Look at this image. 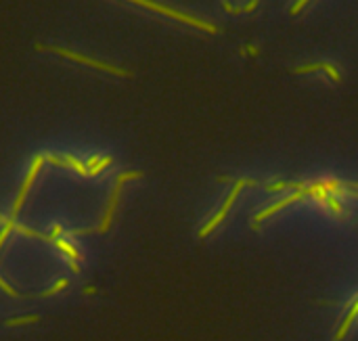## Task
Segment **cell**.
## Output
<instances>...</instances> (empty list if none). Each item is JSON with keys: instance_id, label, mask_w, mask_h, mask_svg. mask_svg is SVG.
<instances>
[{"instance_id": "4", "label": "cell", "mask_w": 358, "mask_h": 341, "mask_svg": "<svg viewBox=\"0 0 358 341\" xmlns=\"http://www.w3.org/2000/svg\"><path fill=\"white\" fill-rule=\"evenodd\" d=\"M308 186V184H306ZM302 197H308L306 195V188L304 191H294L292 195H288V197H283L281 201H276V203H272L270 208H266L264 212H258L256 216H254V222H252V226L256 228L262 220H266L268 216H272L274 212H279V210H283V208H288V206H292V203H296V201H300Z\"/></svg>"}, {"instance_id": "7", "label": "cell", "mask_w": 358, "mask_h": 341, "mask_svg": "<svg viewBox=\"0 0 358 341\" xmlns=\"http://www.w3.org/2000/svg\"><path fill=\"white\" fill-rule=\"evenodd\" d=\"M258 3H260V0H249V3H247L243 9H233V7H231V0H225V11H229V13H233V15H237V13H252V11H256Z\"/></svg>"}, {"instance_id": "8", "label": "cell", "mask_w": 358, "mask_h": 341, "mask_svg": "<svg viewBox=\"0 0 358 341\" xmlns=\"http://www.w3.org/2000/svg\"><path fill=\"white\" fill-rule=\"evenodd\" d=\"M306 5H308V0H298V3H296L292 9H290V13H292V15H298V13H300V11L306 7Z\"/></svg>"}, {"instance_id": "2", "label": "cell", "mask_w": 358, "mask_h": 341, "mask_svg": "<svg viewBox=\"0 0 358 341\" xmlns=\"http://www.w3.org/2000/svg\"><path fill=\"white\" fill-rule=\"evenodd\" d=\"M243 186H258V180H249V178H239V180H235V184H233V191L227 195V201L223 203V208H220V212L214 216L201 231H199V239H205L214 228H216L223 220H225V216L229 214V210H231V206L235 203V199H237V195L241 193V188Z\"/></svg>"}, {"instance_id": "1", "label": "cell", "mask_w": 358, "mask_h": 341, "mask_svg": "<svg viewBox=\"0 0 358 341\" xmlns=\"http://www.w3.org/2000/svg\"><path fill=\"white\" fill-rule=\"evenodd\" d=\"M128 3H134V5H138V7H145V9H149V11H156V13H160V15H166V17H170V19H176V21H180V23H187V26L197 28V30L207 32V34H218V32H220L218 26H214V23H209V21H203V19H197V17L187 15V13H180V11H176V9H172V7L160 5V3H156V0H128Z\"/></svg>"}, {"instance_id": "6", "label": "cell", "mask_w": 358, "mask_h": 341, "mask_svg": "<svg viewBox=\"0 0 358 341\" xmlns=\"http://www.w3.org/2000/svg\"><path fill=\"white\" fill-rule=\"evenodd\" d=\"M356 316H358V300L352 304V308L348 310V314H346L343 322L339 324V329H337V333H335V341H343V337H346L348 329L352 327V322L356 320Z\"/></svg>"}, {"instance_id": "5", "label": "cell", "mask_w": 358, "mask_h": 341, "mask_svg": "<svg viewBox=\"0 0 358 341\" xmlns=\"http://www.w3.org/2000/svg\"><path fill=\"white\" fill-rule=\"evenodd\" d=\"M312 72H325L333 82H339V80H341L339 72L335 70V67H333L331 63H325V61H321V63H310V65H300V67H296V70H292V74H312Z\"/></svg>"}, {"instance_id": "3", "label": "cell", "mask_w": 358, "mask_h": 341, "mask_svg": "<svg viewBox=\"0 0 358 341\" xmlns=\"http://www.w3.org/2000/svg\"><path fill=\"white\" fill-rule=\"evenodd\" d=\"M38 50H50V52H57L61 57H67V59H74L78 63H86L95 70H101V72H107V74H113V76H122V78H132V72L128 70H120V67H113V65H107V63H101V61H95L91 57H84V55H78V52H71V50H65V48H57V46H42L38 44L36 46Z\"/></svg>"}]
</instances>
